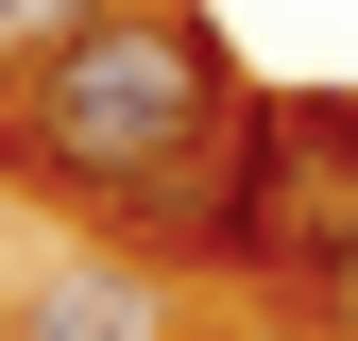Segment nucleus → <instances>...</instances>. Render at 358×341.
Returning <instances> with one entry per match:
<instances>
[{
  "instance_id": "obj_4",
  "label": "nucleus",
  "mask_w": 358,
  "mask_h": 341,
  "mask_svg": "<svg viewBox=\"0 0 358 341\" xmlns=\"http://www.w3.org/2000/svg\"><path fill=\"white\" fill-rule=\"evenodd\" d=\"M0 341H17V324H0Z\"/></svg>"
},
{
  "instance_id": "obj_2",
  "label": "nucleus",
  "mask_w": 358,
  "mask_h": 341,
  "mask_svg": "<svg viewBox=\"0 0 358 341\" xmlns=\"http://www.w3.org/2000/svg\"><path fill=\"white\" fill-rule=\"evenodd\" d=\"M154 324H171V307H154L137 273H69V290L17 307V341H154Z\"/></svg>"
},
{
  "instance_id": "obj_3",
  "label": "nucleus",
  "mask_w": 358,
  "mask_h": 341,
  "mask_svg": "<svg viewBox=\"0 0 358 341\" xmlns=\"http://www.w3.org/2000/svg\"><path fill=\"white\" fill-rule=\"evenodd\" d=\"M103 17H120V0H0V85H17V68H52L69 34H103Z\"/></svg>"
},
{
  "instance_id": "obj_1",
  "label": "nucleus",
  "mask_w": 358,
  "mask_h": 341,
  "mask_svg": "<svg viewBox=\"0 0 358 341\" xmlns=\"http://www.w3.org/2000/svg\"><path fill=\"white\" fill-rule=\"evenodd\" d=\"M222 137H239V52L188 0H120L103 34H69L52 68L0 85V154L52 205H154L188 170H222Z\"/></svg>"
}]
</instances>
